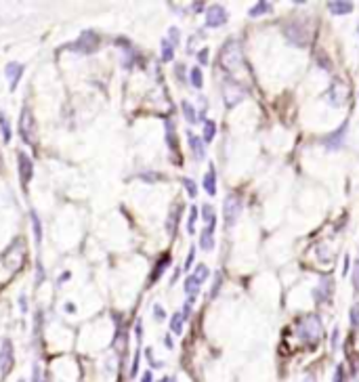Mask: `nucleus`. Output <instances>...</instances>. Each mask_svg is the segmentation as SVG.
Segmentation results:
<instances>
[{
	"label": "nucleus",
	"mask_w": 359,
	"mask_h": 382,
	"mask_svg": "<svg viewBox=\"0 0 359 382\" xmlns=\"http://www.w3.org/2000/svg\"><path fill=\"white\" fill-rule=\"evenodd\" d=\"M219 288H221V273H217V281H214V285H212V292H210V296H212V298L217 296Z\"/></svg>",
	"instance_id": "ea45409f"
},
{
	"label": "nucleus",
	"mask_w": 359,
	"mask_h": 382,
	"mask_svg": "<svg viewBox=\"0 0 359 382\" xmlns=\"http://www.w3.org/2000/svg\"><path fill=\"white\" fill-rule=\"evenodd\" d=\"M139 363H141V351H137V353H135V359H133V363H130L128 378H135V376H139Z\"/></svg>",
	"instance_id": "7c9ffc66"
},
{
	"label": "nucleus",
	"mask_w": 359,
	"mask_h": 382,
	"mask_svg": "<svg viewBox=\"0 0 359 382\" xmlns=\"http://www.w3.org/2000/svg\"><path fill=\"white\" fill-rule=\"evenodd\" d=\"M19 135H21L23 141L28 143V145H34V143H36V120H34V114L30 112V107H23V110H21Z\"/></svg>",
	"instance_id": "f257e3e1"
},
{
	"label": "nucleus",
	"mask_w": 359,
	"mask_h": 382,
	"mask_svg": "<svg viewBox=\"0 0 359 382\" xmlns=\"http://www.w3.org/2000/svg\"><path fill=\"white\" fill-rule=\"evenodd\" d=\"M32 382H42V367H40V363H34V367H32Z\"/></svg>",
	"instance_id": "72a5a7b5"
},
{
	"label": "nucleus",
	"mask_w": 359,
	"mask_h": 382,
	"mask_svg": "<svg viewBox=\"0 0 359 382\" xmlns=\"http://www.w3.org/2000/svg\"><path fill=\"white\" fill-rule=\"evenodd\" d=\"M0 130H3V139L9 143L11 141V126H9V120L5 114H0Z\"/></svg>",
	"instance_id": "c85d7f7f"
},
{
	"label": "nucleus",
	"mask_w": 359,
	"mask_h": 382,
	"mask_svg": "<svg viewBox=\"0 0 359 382\" xmlns=\"http://www.w3.org/2000/svg\"><path fill=\"white\" fill-rule=\"evenodd\" d=\"M187 137H189V147H191V151H194V156H196L198 160H204V158H206L204 141H202L200 137H196L194 133H187Z\"/></svg>",
	"instance_id": "4468645a"
},
{
	"label": "nucleus",
	"mask_w": 359,
	"mask_h": 382,
	"mask_svg": "<svg viewBox=\"0 0 359 382\" xmlns=\"http://www.w3.org/2000/svg\"><path fill=\"white\" fill-rule=\"evenodd\" d=\"M242 200H239L237 194H229L225 198V208H223V214H225V225L227 227H233L242 214Z\"/></svg>",
	"instance_id": "7ed1b4c3"
},
{
	"label": "nucleus",
	"mask_w": 359,
	"mask_h": 382,
	"mask_svg": "<svg viewBox=\"0 0 359 382\" xmlns=\"http://www.w3.org/2000/svg\"><path fill=\"white\" fill-rule=\"evenodd\" d=\"M158 382H174V378H168V376H164V378H160Z\"/></svg>",
	"instance_id": "de8ad7c7"
},
{
	"label": "nucleus",
	"mask_w": 359,
	"mask_h": 382,
	"mask_svg": "<svg viewBox=\"0 0 359 382\" xmlns=\"http://www.w3.org/2000/svg\"><path fill=\"white\" fill-rule=\"evenodd\" d=\"M30 219H32V231H34V240L36 244L42 242V225H40V217L36 210H30Z\"/></svg>",
	"instance_id": "6ab92c4d"
},
{
	"label": "nucleus",
	"mask_w": 359,
	"mask_h": 382,
	"mask_svg": "<svg viewBox=\"0 0 359 382\" xmlns=\"http://www.w3.org/2000/svg\"><path fill=\"white\" fill-rule=\"evenodd\" d=\"M202 219H204L208 225H214V221H217V219H214V210H212L210 204H204V206H202Z\"/></svg>",
	"instance_id": "c756f323"
},
{
	"label": "nucleus",
	"mask_w": 359,
	"mask_h": 382,
	"mask_svg": "<svg viewBox=\"0 0 359 382\" xmlns=\"http://www.w3.org/2000/svg\"><path fill=\"white\" fill-rule=\"evenodd\" d=\"M191 275H194V279H196V281L202 285V283H204V281L208 279L210 271H208V267H206V265H198V267H196V271L191 273Z\"/></svg>",
	"instance_id": "4be33fe9"
},
{
	"label": "nucleus",
	"mask_w": 359,
	"mask_h": 382,
	"mask_svg": "<svg viewBox=\"0 0 359 382\" xmlns=\"http://www.w3.org/2000/svg\"><path fill=\"white\" fill-rule=\"evenodd\" d=\"M194 11H196V13H200V11H204V3H194Z\"/></svg>",
	"instance_id": "c03bdc74"
},
{
	"label": "nucleus",
	"mask_w": 359,
	"mask_h": 382,
	"mask_svg": "<svg viewBox=\"0 0 359 382\" xmlns=\"http://www.w3.org/2000/svg\"><path fill=\"white\" fill-rule=\"evenodd\" d=\"M357 34H359V26H357Z\"/></svg>",
	"instance_id": "603ef678"
},
{
	"label": "nucleus",
	"mask_w": 359,
	"mask_h": 382,
	"mask_svg": "<svg viewBox=\"0 0 359 382\" xmlns=\"http://www.w3.org/2000/svg\"><path fill=\"white\" fill-rule=\"evenodd\" d=\"M198 61H200L202 65H206V63H208V49H202V51L198 53Z\"/></svg>",
	"instance_id": "e433bc0d"
},
{
	"label": "nucleus",
	"mask_w": 359,
	"mask_h": 382,
	"mask_svg": "<svg viewBox=\"0 0 359 382\" xmlns=\"http://www.w3.org/2000/svg\"><path fill=\"white\" fill-rule=\"evenodd\" d=\"M214 225H208L204 231H202V237H200V246L202 250H212L214 248Z\"/></svg>",
	"instance_id": "dca6fc26"
},
{
	"label": "nucleus",
	"mask_w": 359,
	"mask_h": 382,
	"mask_svg": "<svg viewBox=\"0 0 359 382\" xmlns=\"http://www.w3.org/2000/svg\"><path fill=\"white\" fill-rule=\"evenodd\" d=\"M141 382H153V372H151V369H147V372H143Z\"/></svg>",
	"instance_id": "79ce46f5"
},
{
	"label": "nucleus",
	"mask_w": 359,
	"mask_h": 382,
	"mask_svg": "<svg viewBox=\"0 0 359 382\" xmlns=\"http://www.w3.org/2000/svg\"><path fill=\"white\" fill-rule=\"evenodd\" d=\"M196 219H198V208L194 206L191 212H189V221H187V231L189 233H194V229H196Z\"/></svg>",
	"instance_id": "2f4dec72"
},
{
	"label": "nucleus",
	"mask_w": 359,
	"mask_h": 382,
	"mask_svg": "<svg viewBox=\"0 0 359 382\" xmlns=\"http://www.w3.org/2000/svg\"><path fill=\"white\" fill-rule=\"evenodd\" d=\"M351 321H353V326H357V328H359V303L351 309Z\"/></svg>",
	"instance_id": "f704fd0d"
},
{
	"label": "nucleus",
	"mask_w": 359,
	"mask_h": 382,
	"mask_svg": "<svg viewBox=\"0 0 359 382\" xmlns=\"http://www.w3.org/2000/svg\"><path fill=\"white\" fill-rule=\"evenodd\" d=\"M168 265H170V256H168V254H164V256L160 258V262H158V265H155V269L151 271V277H149V281H151V283H155V281H158V279L162 277L164 269L168 267Z\"/></svg>",
	"instance_id": "a211bd4d"
},
{
	"label": "nucleus",
	"mask_w": 359,
	"mask_h": 382,
	"mask_svg": "<svg viewBox=\"0 0 359 382\" xmlns=\"http://www.w3.org/2000/svg\"><path fill=\"white\" fill-rule=\"evenodd\" d=\"M17 172H19V178H21L23 187H26L32 181V176H34V162L30 160V156L26 151H17Z\"/></svg>",
	"instance_id": "6e6552de"
},
{
	"label": "nucleus",
	"mask_w": 359,
	"mask_h": 382,
	"mask_svg": "<svg viewBox=\"0 0 359 382\" xmlns=\"http://www.w3.org/2000/svg\"><path fill=\"white\" fill-rule=\"evenodd\" d=\"M5 74H7V80H9V86L11 90H15L19 80L23 76V63H17V61H11L7 67H5Z\"/></svg>",
	"instance_id": "ddd939ff"
},
{
	"label": "nucleus",
	"mask_w": 359,
	"mask_h": 382,
	"mask_svg": "<svg viewBox=\"0 0 359 382\" xmlns=\"http://www.w3.org/2000/svg\"><path fill=\"white\" fill-rule=\"evenodd\" d=\"M221 63L225 69H235L239 63H242V51H239V44L237 42H227L223 46V53H221Z\"/></svg>",
	"instance_id": "39448f33"
},
{
	"label": "nucleus",
	"mask_w": 359,
	"mask_h": 382,
	"mask_svg": "<svg viewBox=\"0 0 359 382\" xmlns=\"http://www.w3.org/2000/svg\"><path fill=\"white\" fill-rule=\"evenodd\" d=\"M183 71H185V65H183V63H176V67H174V74H176V78L181 80V82L185 80V76H183Z\"/></svg>",
	"instance_id": "58836bf2"
},
{
	"label": "nucleus",
	"mask_w": 359,
	"mask_h": 382,
	"mask_svg": "<svg viewBox=\"0 0 359 382\" xmlns=\"http://www.w3.org/2000/svg\"><path fill=\"white\" fill-rule=\"evenodd\" d=\"M298 334H301L305 340H317V338L321 336L319 317H317V315H307V317H303L301 326H298Z\"/></svg>",
	"instance_id": "423d86ee"
},
{
	"label": "nucleus",
	"mask_w": 359,
	"mask_h": 382,
	"mask_svg": "<svg viewBox=\"0 0 359 382\" xmlns=\"http://www.w3.org/2000/svg\"><path fill=\"white\" fill-rule=\"evenodd\" d=\"M65 311H69V313H74V311H76V307H74V303H67V305H65Z\"/></svg>",
	"instance_id": "49530a36"
},
{
	"label": "nucleus",
	"mask_w": 359,
	"mask_h": 382,
	"mask_svg": "<svg viewBox=\"0 0 359 382\" xmlns=\"http://www.w3.org/2000/svg\"><path fill=\"white\" fill-rule=\"evenodd\" d=\"M328 103L332 105V107H340L346 99H349V88H346V84L342 80H338V78H334L332 80V84H330V88H328Z\"/></svg>",
	"instance_id": "0eeeda50"
},
{
	"label": "nucleus",
	"mask_w": 359,
	"mask_h": 382,
	"mask_svg": "<svg viewBox=\"0 0 359 382\" xmlns=\"http://www.w3.org/2000/svg\"><path fill=\"white\" fill-rule=\"evenodd\" d=\"M357 273H359V267H357ZM357 285H359V279H357Z\"/></svg>",
	"instance_id": "3c124183"
},
{
	"label": "nucleus",
	"mask_w": 359,
	"mask_h": 382,
	"mask_svg": "<svg viewBox=\"0 0 359 382\" xmlns=\"http://www.w3.org/2000/svg\"><path fill=\"white\" fill-rule=\"evenodd\" d=\"M172 57H174V46L166 38L162 40V61H172Z\"/></svg>",
	"instance_id": "bb28decb"
},
{
	"label": "nucleus",
	"mask_w": 359,
	"mask_h": 382,
	"mask_svg": "<svg viewBox=\"0 0 359 382\" xmlns=\"http://www.w3.org/2000/svg\"><path fill=\"white\" fill-rule=\"evenodd\" d=\"M194 258H196V248H191L189 254H187V260H185V269H189L191 265H194Z\"/></svg>",
	"instance_id": "4c0bfd02"
},
{
	"label": "nucleus",
	"mask_w": 359,
	"mask_h": 382,
	"mask_svg": "<svg viewBox=\"0 0 359 382\" xmlns=\"http://www.w3.org/2000/svg\"><path fill=\"white\" fill-rule=\"evenodd\" d=\"M204 189H206V194L208 196H214L217 194V174H214V166L210 164V168L204 176Z\"/></svg>",
	"instance_id": "f3484780"
},
{
	"label": "nucleus",
	"mask_w": 359,
	"mask_h": 382,
	"mask_svg": "<svg viewBox=\"0 0 359 382\" xmlns=\"http://www.w3.org/2000/svg\"><path fill=\"white\" fill-rule=\"evenodd\" d=\"M284 34H286V38H288L292 44H296V46H305L307 40H309V36H311V30H309L307 23L292 21V23H288V26L284 28Z\"/></svg>",
	"instance_id": "f03ea898"
},
{
	"label": "nucleus",
	"mask_w": 359,
	"mask_h": 382,
	"mask_svg": "<svg viewBox=\"0 0 359 382\" xmlns=\"http://www.w3.org/2000/svg\"><path fill=\"white\" fill-rule=\"evenodd\" d=\"M15 365V349H13V342H11L9 338L3 340V344H0V376H9L11 369H13Z\"/></svg>",
	"instance_id": "20e7f679"
},
{
	"label": "nucleus",
	"mask_w": 359,
	"mask_h": 382,
	"mask_svg": "<svg viewBox=\"0 0 359 382\" xmlns=\"http://www.w3.org/2000/svg\"><path fill=\"white\" fill-rule=\"evenodd\" d=\"M227 23V11L221 5H212L206 11V26L208 28H221Z\"/></svg>",
	"instance_id": "9b49d317"
},
{
	"label": "nucleus",
	"mask_w": 359,
	"mask_h": 382,
	"mask_svg": "<svg viewBox=\"0 0 359 382\" xmlns=\"http://www.w3.org/2000/svg\"><path fill=\"white\" fill-rule=\"evenodd\" d=\"M328 11L334 15H346L353 11V3H342V0H330L328 3Z\"/></svg>",
	"instance_id": "2eb2a0df"
},
{
	"label": "nucleus",
	"mask_w": 359,
	"mask_h": 382,
	"mask_svg": "<svg viewBox=\"0 0 359 382\" xmlns=\"http://www.w3.org/2000/svg\"><path fill=\"white\" fill-rule=\"evenodd\" d=\"M153 315H155V319H158V321H162L164 319V309L160 305H155L153 307Z\"/></svg>",
	"instance_id": "a19ab883"
},
{
	"label": "nucleus",
	"mask_w": 359,
	"mask_h": 382,
	"mask_svg": "<svg viewBox=\"0 0 359 382\" xmlns=\"http://www.w3.org/2000/svg\"><path fill=\"white\" fill-rule=\"evenodd\" d=\"M69 277H71V275H69V271H65L63 275H61V281H65V279H69Z\"/></svg>",
	"instance_id": "09e8293b"
},
{
	"label": "nucleus",
	"mask_w": 359,
	"mask_h": 382,
	"mask_svg": "<svg viewBox=\"0 0 359 382\" xmlns=\"http://www.w3.org/2000/svg\"><path fill=\"white\" fill-rule=\"evenodd\" d=\"M183 185H185V189H187V194L191 196V198H196L198 196V185L191 181V178H183Z\"/></svg>",
	"instance_id": "473e14b6"
},
{
	"label": "nucleus",
	"mask_w": 359,
	"mask_h": 382,
	"mask_svg": "<svg viewBox=\"0 0 359 382\" xmlns=\"http://www.w3.org/2000/svg\"><path fill=\"white\" fill-rule=\"evenodd\" d=\"M265 13H271V3H256L254 9H250V17H258Z\"/></svg>",
	"instance_id": "a878e982"
},
{
	"label": "nucleus",
	"mask_w": 359,
	"mask_h": 382,
	"mask_svg": "<svg viewBox=\"0 0 359 382\" xmlns=\"http://www.w3.org/2000/svg\"><path fill=\"white\" fill-rule=\"evenodd\" d=\"M183 321H185V317H183L181 313H174V315L170 317V330H172L174 334H181V332H183Z\"/></svg>",
	"instance_id": "cd10ccee"
},
{
	"label": "nucleus",
	"mask_w": 359,
	"mask_h": 382,
	"mask_svg": "<svg viewBox=\"0 0 359 382\" xmlns=\"http://www.w3.org/2000/svg\"><path fill=\"white\" fill-rule=\"evenodd\" d=\"M346 271H349V258L344 256V265H342V275H346Z\"/></svg>",
	"instance_id": "a18cd8bd"
},
{
	"label": "nucleus",
	"mask_w": 359,
	"mask_h": 382,
	"mask_svg": "<svg viewBox=\"0 0 359 382\" xmlns=\"http://www.w3.org/2000/svg\"><path fill=\"white\" fill-rule=\"evenodd\" d=\"M181 110H183V116H185V120H187L189 124H196V122H198L196 110H194V105H191L189 101H183V103H181Z\"/></svg>",
	"instance_id": "aec40b11"
},
{
	"label": "nucleus",
	"mask_w": 359,
	"mask_h": 382,
	"mask_svg": "<svg viewBox=\"0 0 359 382\" xmlns=\"http://www.w3.org/2000/svg\"><path fill=\"white\" fill-rule=\"evenodd\" d=\"M17 382H26V380H23V378H19V380H17Z\"/></svg>",
	"instance_id": "8fccbe9b"
},
{
	"label": "nucleus",
	"mask_w": 359,
	"mask_h": 382,
	"mask_svg": "<svg viewBox=\"0 0 359 382\" xmlns=\"http://www.w3.org/2000/svg\"><path fill=\"white\" fill-rule=\"evenodd\" d=\"M178 217H181V208L176 206V208L170 212L168 221H166V231H168V233H174V227H176V223H178Z\"/></svg>",
	"instance_id": "393cba45"
},
{
	"label": "nucleus",
	"mask_w": 359,
	"mask_h": 382,
	"mask_svg": "<svg viewBox=\"0 0 359 382\" xmlns=\"http://www.w3.org/2000/svg\"><path fill=\"white\" fill-rule=\"evenodd\" d=\"M168 34H170V44L176 46V44H178V36H181V34H178V30H176V28H170Z\"/></svg>",
	"instance_id": "c9c22d12"
},
{
	"label": "nucleus",
	"mask_w": 359,
	"mask_h": 382,
	"mask_svg": "<svg viewBox=\"0 0 359 382\" xmlns=\"http://www.w3.org/2000/svg\"><path fill=\"white\" fill-rule=\"evenodd\" d=\"M346 130H349V124H342L338 130H334V133H330L328 137H326V141H324V145L328 147V149H340L342 145H344V137H346Z\"/></svg>",
	"instance_id": "f8f14e48"
},
{
	"label": "nucleus",
	"mask_w": 359,
	"mask_h": 382,
	"mask_svg": "<svg viewBox=\"0 0 359 382\" xmlns=\"http://www.w3.org/2000/svg\"><path fill=\"white\" fill-rule=\"evenodd\" d=\"M223 97H225V105L227 107H235L239 101L244 99V88L237 84V82L229 80L225 84V92H223Z\"/></svg>",
	"instance_id": "9d476101"
},
{
	"label": "nucleus",
	"mask_w": 359,
	"mask_h": 382,
	"mask_svg": "<svg viewBox=\"0 0 359 382\" xmlns=\"http://www.w3.org/2000/svg\"><path fill=\"white\" fill-rule=\"evenodd\" d=\"M185 292L189 294V298H196V294L200 292V283L194 279V275L185 277Z\"/></svg>",
	"instance_id": "5701e85b"
},
{
	"label": "nucleus",
	"mask_w": 359,
	"mask_h": 382,
	"mask_svg": "<svg viewBox=\"0 0 359 382\" xmlns=\"http://www.w3.org/2000/svg\"><path fill=\"white\" fill-rule=\"evenodd\" d=\"M164 347H166V349H172V347H174V344H172V338H170V336H164Z\"/></svg>",
	"instance_id": "37998d69"
},
{
	"label": "nucleus",
	"mask_w": 359,
	"mask_h": 382,
	"mask_svg": "<svg viewBox=\"0 0 359 382\" xmlns=\"http://www.w3.org/2000/svg\"><path fill=\"white\" fill-rule=\"evenodd\" d=\"M74 51H78V53H84V55H93L95 51L99 49V40H97V34L95 32H84L78 38V42L71 46Z\"/></svg>",
	"instance_id": "1a4fd4ad"
},
{
	"label": "nucleus",
	"mask_w": 359,
	"mask_h": 382,
	"mask_svg": "<svg viewBox=\"0 0 359 382\" xmlns=\"http://www.w3.org/2000/svg\"><path fill=\"white\" fill-rule=\"evenodd\" d=\"M214 135H217V124H214L212 120H206L204 122V135H202V141L210 143L214 139Z\"/></svg>",
	"instance_id": "412c9836"
},
{
	"label": "nucleus",
	"mask_w": 359,
	"mask_h": 382,
	"mask_svg": "<svg viewBox=\"0 0 359 382\" xmlns=\"http://www.w3.org/2000/svg\"><path fill=\"white\" fill-rule=\"evenodd\" d=\"M307 382H313V380H307Z\"/></svg>",
	"instance_id": "864d4df0"
},
{
	"label": "nucleus",
	"mask_w": 359,
	"mask_h": 382,
	"mask_svg": "<svg viewBox=\"0 0 359 382\" xmlns=\"http://www.w3.org/2000/svg\"><path fill=\"white\" fill-rule=\"evenodd\" d=\"M189 80H191V84H194L196 88L204 86V76H202V69L200 67H194V69L189 71Z\"/></svg>",
	"instance_id": "b1692460"
}]
</instances>
